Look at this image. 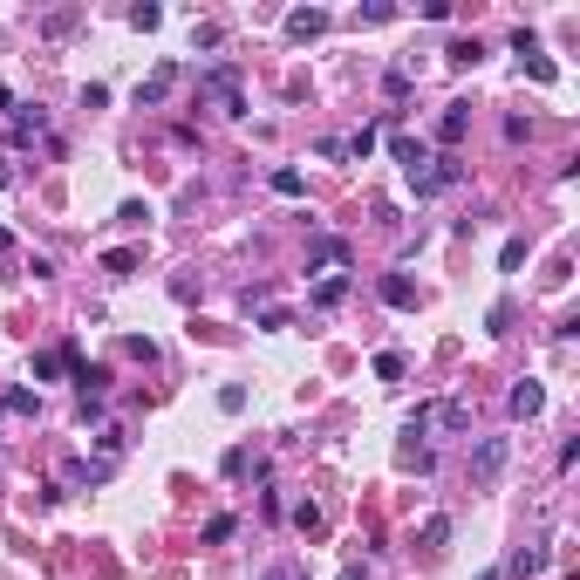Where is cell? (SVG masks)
<instances>
[{"mask_svg": "<svg viewBox=\"0 0 580 580\" xmlns=\"http://www.w3.org/2000/svg\"><path fill=\"white\" fill-rule=\"evenodd\" d=\"M199 89L212 96V103L226 109V117H246V96H239V69H205V76H199Z\"/></svg>", "mask_w": 580, "mask_h": 580, "instance_id": "obj_1", "label": "cell"}, {"mask_svg": "<svg viewBox=\"0 0 580 580\" xmlns=\"http://www.w3.org/2000/svg\"><path fill=\"white\" fill-rule=\"evenodd\" d=\"M458 178H464V164H458V157H430V164L410 178V192H416V199H437V192H451Z\"/></svg>", "mask_w": 580, "mask_h": 580, "instance_id": "obj_2", "label": "cell"}, {"mask_svg": "<svg viewBox=\"0 0 580 580\" xmlns=\"http://www.w3.org/2000/svg\"><path fill=\"white\" fill-rule=\"evenodd\" d=\"M505 458H512V444H505V437H478V451H472V485H499Z\"/></svg>", "mask_w": 580, "mask_h": 580, "instance_id": "obj_3", "label": "cell"}, {"mask_svg": "<svg viewBox=\"0 0 580 580\" xmlns=\"http://www.w3.org/2000/svg\"><path fill=\"white\" fill-rule=\"evenodd\" d=\"M512 55L526 61V76H533V82H560V69H553V61L539 55V42H533V34H526V28L512 34Z\"/></svg>", "mask_w": 580, "mask_h": 580, "instance_id": "obj_4", "label": "cell"}, {"mask_svg": "<svg viewBox=\"0 0 580 580\" xmlns=\"http://www.w3.org/2000/svg\"><path fill=\"white\" fill-rule=\"evenodd\" d=\"M314 267H335V274H341V267H349V239H335V232H321V239L307 246V274H314Z\"/></svg>", "mask_w": 580, "mask_h": 580, "instance_id": "obj_5", "label": "cell"}, {"mask_svg": "<svg viewBox=\"0 0 580 580\" xmlns=\"http://www.w3.org/2000/svg\"><path fill=\"white\" fill-rule=\"evenodd\" d=\"M505 410L519 416V424H533V416H539V410H547V389H539V382H533V376H526V382H519V389H512V397H505Z\"/></svg>", "mask_w": 580, "mask_h": 580, "instance_id": "obj_6", "label": "cell"}, {"mask_svg": "<svg viewBox=\"0 0 580 580\" xmlns=\"http://www.w3.org/2000/svg\"><path fill=\"white\" fill-rule=\"evenodd\" d=\"M464 130H472V103H444V117H437V144H464Z\"/></svg>", "mask_w": 580, "mask_h": 580, "instance_id": "obj_7", "label": "cell"}, {"mask_svg": "<svg viewBox=\"0 0 580 580\" xmlns=\"http://www.w3.org/2000/svg\"><path fill=\"white\" fill-rule=\"evenodd\" d=\"M287 34H294V42H314V34H328V14H321V7H294Z\"/></svg>", "mask_w": 580, "mask_h": 580, "instance_id": "obj_8", "label": "cell"}, {"mask_svg": "<svg viewBox=\"0 0 580 580\" xmlns=\"http://www.w3.org/2000/svg\"><path fill=\"white\" fill-rule=\"evenodd\" d=\"M389 151H397V164H403V178H416V171H424V164H430V151H424V144H416V137H403V130H397V137H389Z\"/></svg>", "mask_w": 580, "mask_h": 580, "instance_id": "obj_9", "label": "cell"}, {"mask_svg": "<svg viewBox=\"0 0 580 580\" xmlns=\"http://www.w3.org/2000/svg\"><path fill=\"white\" fill-rule=\"evenodd\" d=\"M171 82H178V69H171V61H164V69H157L151 82H137V109H157V103H164V96H171Z\"/></svg>", "mask_w": 580, "mask_h": 580, "instance_id": "obj_10", "label": "cell"}, {"mask_svg": "<svg viewBox=\"0 0 580 580\" xmlns=\"http://www.w3.org/2000/svg\"><path fill=\"white\" fill-rule=\"evenodd\" d=\"M416 547H424V553H444V547H451V519H444V512H430V519L416 526Z\"/></svg>", "mask_w": 580, "mask_h": 580, "instance_id": "obj_11", "label": "cell"}, {"mask_svg": "<svg viewBox=\"0 0 580 580\" xmlns=\"http://www.w3.org/2000/svg\"><path fill=\"white\" fill-rule=\"evenodd\" d=\"M376 294H382V307H416V287L403 274H382L376 280Z\"/></svg>", "mask_w": 580, "mask_h": 580, "instance_id": "obj_12", "label": "cell"}, {"mask_svg": "<svg viewBox=\"0 0 580 580\" xmlns=\"http://www.w3.org/2000/svg\"><path fill=\"white\" fill-rule=\"evenodd\" d=\"M505 574H519V580L547 574V547H519V553H512V560H505Z\"/></svg>", "mask_w": 580, "mask_h": 580, "instance_id": "obj_13", "label": "cell"}, {"mask_svg": "<svg viewBox=\"0 0 580 580\" xmlns=\"http://www.w3.org/2000/svg\"><path fill=\"white\" fill-rule=\"evenodd\" d=\"M389 123H397V117H382V123H362L355 137H341V144H349V157H369V151H376V137L389 130Z\"/></svg>", "mask_w": 580, "mask_h": 580, "instance_id": "obj_14", "label": "cell"}, {"mask_svg": "<svg viewBox=\"0 0 580 580\" xmlns=\"http://www.w3.org/2000/svg\"><path fill=\"white\" fill-rule=\"evenodd\" d=\"M69 369H76V389H82V397H103V389H109V369H96V362H69Z\"/></svg>", "mask_w": 580, "mask_h": 580, "instance_id": "obj_15", "label": "cell"}, {"mask_svg": "<svg viewBox=\"0 0 580 580\" xmlns=\"http://www.w3.org/2000/svg\"><path fill=\"white\" fill-rule=\"evenodd\" d=\"M103 274L109 280H130V274H137V253H130V246H109V253H103Z\"/></svg>", "mask_w": 580, "mask_h": 580, "instance_id": "obj_16", "label": "cell"}, {"mask_svg": "<svg viewBox=\"0 0 580 580\" xmlns=\"http://www.w3.org/2000/svg\"><path fill=\"white\" fill-rule=\"evenodd\" d=\"M376 376L382 382H403V376H410V355H403V349H382L376 355Z\"/></svg>", "mask_w": 580, "mask_h": 580, "instance_id": "obj_17", "label": "cell"}, {"mask_svg": "<svg viewBox=\"0 0 580 580\" xmlns=\"http://www.w3.org/2000/svg\"><path fill=\"white\" fill-rule=\"evenodd\" d=\"M34 410H42L34 389H7V397H0V416H34Z\"/></svg>", "mask_w": 580, "mask_h": 580, "instance_id": "obj_18", "label": "cell"}, {"mask_svg": "<svg viewBox=\"0 0 580 580\" xmlns=\"http://www.w3.org/2000/svg\"><path fill=\"white\" fill-rule=\"evenodd\" d=\"M341 301H349V274H328L314 287V307H341Z\"/></svg>", "mask_w": 580, "mask_h": 580, "instance_id": "obj_19", "label": "cell"}, {"mask_svg": "<svg viewBox=\"0 0 580 580\" xmlns=\"http://www.w3.org/2000/svg\"><path fill=\"white\" fill-rule=\"evenodd\" d=\"M274 192H280V199H301V192H307V178H301L294 164H280V171H274Z\"/></svg>", "mask_w": 580, "mask_h": 580, "instance_id": "obj_20", "label": "cell"}, {"mask_svg": "<svg viewBox=\"0 0 580 580\" xmlns=\"http://www.w3.org/2000/svg\"><path fill=\"white\" fill-rule=\"evenodd\" d=\"M430 416H437L444 430H464V424H472V410H464V403H437V410H430Z\"/></svg>", "mask_w": 580, "mask_h": 580, "instance_id": "obj_21", "label": "cell"}, {"mask_svg": "<svg viewBox=\"0 0 580 580\" xmlns=\"http://www.w3.org/2000/svg\"><path fill=\"white\" fill-rule=\"evenodd\" d=\"M239 533V519H232V512H219V519H205V547H219V539H232Z\"/></svg>", "mask_w": 580, "mask_h": 580, "instance_id": "obj_22", "label": "cell"}, {"mask_svg": "<svg viewBox=\"0 0 580 580\" xmlns=\"http://www.w3.org/2000/svg\"><path fill=\"white\" fill-rule=\"evenodd\" d=\"M42 123H48V117H42V109H34V103H28V109H21V117H14V144H28V137H34V130H42Z\"/></svg>", "mask_w": 580, "mask_h": 580, "instance_id": "obj_23", "label": "cell"}, {"mask_svg": "<svg viewBox=\"0 0 580 580\" xmlns=\"http://www.w3.org/2000/svg\"><path fill=\"white\" fill-rule=\"evenodd\" d=\"M499 267H505V274H519V267H526V239H505V253H499Z\"/></svg>", "mask_w": 580, "mask_h": 580, "instance_id": "obj_24", "label": "cell"}, {"mask_svg": "<svg viewBox=\"0 0 580 580\" xmlns=\"http://www.w3.org/2000/svg\"><path fill=\"white\" fill-rule=\"evenodd\" d=\"M219 410H226V416L246 410V389H239V382H226V389H219Z\"/></svg>", "mask_w": 580, "mask_h": 580, "instance_id": "obj_25", "label": "cell"}, {"mask_svg": "<svg viewBox=\"0 0 580 580\" xmlns=\"http://www.w3.org/2000/svg\"><path fill=\"white\" fill-rule=\"evenodd\" d=\"M294 526H301V533H321V505L301 499V505H294Z\"/></svg>", "mask_w": 580, "mask_h": 580, "instance_id": "obj_26", "label": "cell"}, {"mask_svg": "<svg viewBox=\"0 0 580 580\" xmlns=\"http://www.w3.org/2000/svg\"><path fill=\"white\" fill-rule=\"evenodd\" d=\"M478 55H485V48H478V42H451V69H472Z\"/></svg>", "mask_w": 580, "mask_h": 580, "instance_id": "obj_27", "label": "cell"}, {"mask_svg": "<svg viewBox=\"0 0 580 580\" xmlns=\"http://www.w3.org/2000/svg\"><path fill=\"white\" fill-rule=\"evenodd\" d=\"M61 376V349L55 355H34V382H55Z\"/></svg>", "mask_w": 580, "mask_h": 580, "instance_id": "obj_28", "label": "cell"}, {"mask_svg": "<svg viewBox=\"0 0 580 580\" xmlns=\"http://www.w3.org/2000/svg\"><path fill=\"white\" fill-rule=\"evenodd\" d=\"M157 21H164V7H130V28H144V34H151Z\"/></svg>", "mask_w": 580, "mask_h": 580, "instance_id": "obj_29", "label": "cell"}, {"mask_svg": "<svg viewBox=\"0 0 580 580\" xmlns=\"http://www.w3.org/2000/svg\"><path fill=\"white\" fill-rule=\"evenodd\" d=\"M382 89H389V96L403 103V96H410V69H389V76H382Z\"/></svg>", "mask_w": 580, "mask_h": 580, "instance_id": "obj_30", "label": "cell"}, {"mask_svg": "<svg viewBox=\"0 0 580 580\" xmlns=\"http://www.w3.org/2000/svg\"><path fill=\"white\" fill-rule=\"evenodd\" d=\"M485 328H491V335H505V328H512V301H499V307H491V314H485Z\"/></svg>", "mask_w": 580, "mask_h": 580, "instance_id": "obj_31", "label": "cell"}, {"mask_svg": "<svg viewBox=\"0 0 580 580\" xmlns=\"http://www.w3.org/2000/svg\"><path fill=\"white\" fill-rule=\"evenodd\" d=\"M219 42H226V34H219L212 21H199V28H192V48H219Z\"/></svg>", "mask_w": 580, "mask_h": 580, "instance_id": "obj_32", "label": "cell"}, {"mask_svg": "<svg viewBox=\"0 0 580 580\" xmlns=\"http://www.w3.org/2000/svg\"><path fill=\"white\" fill-rule=\"evenodd\" d=\"M267 580H307V574H301V566H274Z\"/></svg>", "mask_w": 580, "mask_h": 580, "instance_id": "obj_33", "label": "cell"}, {"mask_svg": "<svg viewBox=\"0 0 580 580\" xmlns=\"http://www.w3.org/2000/svg\"><path fill=\"white\" fill-rule=\"evenodd\" d=\"M0 109H14V89H0Z\"/></svg>", "mask_w": 580, "mask_h": 580, "instance_id": "obj_34", "label": "cell"}, {"mask_svg": "<svg viewBox=\"0 0 580 580\" xmlns=\"http://www.w3.org/2000/svg\"><path fill=\"white\" fill-rule=\"evenodd\" d=\"M341 580H362V566H349V574H341Z\"/></svg>", "mask_w": 580, "mask_h": 580, "instance_id": "obj_35", "label": "cell"}, {"mask_svg": "<svg viewBox=\"0 0 580 580\" xmlns=\"http://www.w3.org/2000/svg\"><path fill=\"white\" fill-rule=\"evenodd\" d=\"M0 192H7V164H0Z\"/></svg>", "mask_w": 580, "mask_h": 580, "instance_id": "obj_36", "label": "cell"}, {"mask_svg": "<svg viewBox=\"0 0 580 580\" xmlns=\"http://www.w3.org/2000/svg\"><path fill=\"white\" fill-rule=\"evenodd\" d=\"M478 580H499V574H478Z\"/></svg>", "mask_w": 580, "mask_h": 580, "instance_id": "obj_37", "label": "cell"}]
</instances>
